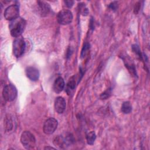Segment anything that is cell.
Returning a JSON list of instances; mask_svg holds the SVG:
<instances>
[{"mask_svg": "<svg viewBox=\"0 0 150 150\" xmlns=\"http://www.w3.org/2000/svg\"><path fill=\"white\" fill-rule=\"evenodd\" d=\"M132 49H133V51L139 57L141 58V52H140V50H139V47L135 45H133L132 46Z\"/></svg>", "mask_w": 150, "mask_h": 150, "instance_id": "obj_16", "label": "cell"}, {"mask_svg": "<svg viewBox=\"0 0 150 150\" xmlns=\"http://www.w3.org/2000/svg\"><path fill=\"white\" fill-rule=\"evenodd\" d=\"M19 8L18 5L13 4L6 8L4 11V17L6 20L12 21L19 17Z\"/></svg>", "mask_w": 150, "mask_h": 150, "instance_id": "obj_6", "label": "cell"}, {"mask_svg": "<svg viewBox=\"0 0 150 150\" xmlns=\"http://www.w3.org/2000/svg\"><path fill=\"white\" fill-rule=\"evenodd\" d=\"M13 127L12 121L10 118H6L5 120V128L7 131H11Z\"/></svg>", "mask_w": 150, "mask_h": 150, "instance_id": "obj_15", "label": "cell"}, {"mask_svg": "<svg viewBox=\"0 0 150 150\" xmlns=\"http://www.w3.org/2000/svg\"><path fill=\"white\" fill-rule=\"evenodd\" d=\"M21 142L23 146L28 149L34 148L36 144V139L34 135L29 131H23L21 136Z\"/></svg>", "mask_w": 150, "mask_h": 150, "instance_id": "obj_2", "label": "cell"}, {"mask_svg": "<svg viewBox=\"0 0 150 150\" xmlns=\"http://www.w3.org/2000/svg\"><path fill=\"white\" fill-rule=\"evenodd\" d=\"M26 48V43L23 38L19 36L16 38L13 42V53L15 57H19L24 53Z\"/></svg>", "mask_w": 150, "mask_h": 150, "instance_id": "obj_3", "label": "cell"}, {"mask_svg": "<svg viewBox=\"0 0 150 150\" xmlns=\"http://www.w3.org/2000/svg\"><path fill=\"white\" fill-rule=\"evenodd\" d=\"M48 148H49V149H54V148H52V147H49V146H46V147L45 148V149H48Z\"/></svg>", "mask_w": 150, "mask_h": 150, "instance_id": "obj_20", "label": "cell"}, {"mask_svg": "<svg viewBox=\"0 0 150 150\" xmlns=\"http://www.w3.org/2000/svg\"><path fill=\"white\" fill-rule=\"evenodd\" d=\"M88 47H89V45L87 44V43H86L83 48V50H82V52H81V56H84L87 51H88Z\"/></svg>", "mask_w": 150, "mask_h": 150, "instance_id": "obj_17", "label": "cell"}, {"mask_svg": "<svg viewBox=\"0 0 150 150\" xmlns=\"http://www.w3.org/2000/svg\"><path fill=\"white\" fill-rule=\"evenodd\" d=\"M64 3L66 4V5L68 7V8H71L74 4V1H65Z\"/></svg>", "mask_w": 150, "mask_h": 150, "instance_id": "obj_18", "label": "cell"}, {"mask_svg": "<svg viewBox=\"0 0 150 150\" xmlns=\"http://www.w3.org/2000/svg\"><path fill=\"white\" fill-rule=\"evenodd\" d=\"M66 106V103L64 98L62 97H57L56 98L54 103V107L55 111L59 113L62 114L64 112Z\"/></svg>", "mask_w": 150, "mask_h": 150, "instance_id": "obj_8", "label": "cell"}, {"mask_svg": "<svg viewBox=\"0 0 150 150\" xmlns=\"http://www.w3.org/2000/svg\"><path fill=\"white\" fill-rule=\"evenodd\" d=\"M132 111V105L129 101H125L121 105V111L124 114H129Z\"/></svg>", "mask_w": 150, "mask_h": 150, "instance_id": "obj_12", "label": "cell"}, {"mask_svg": "<svg viewBox=\"0 0 150 150\" xmlns=\"http://www.w3.org/2000/svg\"><path fill=\"white\" fill-rule=\"evenodd\" d=\"M26 76L32 81H36L39 77V72L37 69L33 67H28L26 69Z\"/></svg>", "mask_w": 150, "mask_h": 150, "instance_id": "obj_9", "label": "cell"}, {"mask_svg": "<svg viewBox=\"0 0 150 150\" xmlns=\"http://www.w3.org/2000/svg\"><path fill=\"white\" fill-rule=\"evenodd\" d=\"M109 7L112 9V10H115L117 9V4H116L115 2H114L112 3H111V4H110Z\"/></svg>", "mask_w": 150, "mask_h": 150, "instance_id": "obj_19", "label": "cell"}, {"mask_svg": "<svg viewBox=\"0 0 150 150\" xmlns=\"http://www.w3.org/2000/svg\"><path fill=\"white\" fill-rule=\"evenodd\" d=\"M75 86H76V82H75V79H74V76L73 77H71L69 82L67 83V91H71V90H73L75 88Z\"/></svg>", "mask_w": 150, "mask_h": 150, "instance_id": "obj_14", "label": "cell"}, {"mask_svg": "<svg viewBox=\"0 0 150 150\" xmlns=\"http://www.w3.org/2000/svg\"><path fill=\"white\" fill-rule=\"evenodd\" d=\"M16 88L12 84L6 85L2 91V97L6 101H13L17 96Z\"/></svg>", "mask_w": 150, "mask_h": 150, "instance_id": "obj_4", "label": "cell"}, {"mask_svg": "<svg viewBox=\"0 0 150 150\" xmlns=\"http://www.w3.org/2000/svg\"><path fill=\"white\" fill-rule=\"evenodd\" d=\"M26 22L24 19L18 17L11 21L9 25V29L11 35L15 38L19 37L25 30Z\"/></svg>", "mask_w": 150, "mask_h": 150, "instance_id": "obj_1", "label": "cell"}, {"mask_svg": "<svg viewBox=\"0 0 150 150\" xmlns=\"http://www.w3.org/2000/svg\"><path fill=\"white\" fill-rule=\"evenodd\" d=\"M96 138V135L94 131H90L86 135L87 142L89 145H93Z\"/></svg>", "mask_w": 150, "mask_h": 150, "instance_id": "obj_13", "label": "cell"}, {"mask_svg": "<svg viewBox=\"0 0 150 150\" xmlns=\"http://www.w3.org/2000/svg\"><path fill=\"white\" fill-rule=\"evenodd\" d=\"M38 5L39 7V13L42 16H44L47 15L50 11V6L48 4L43 1H38Z\"/></svg>", "mask_w": 150, "mask_h": 150, "instance_id": "obj_11", "label": "cell"}, {"mask_svg": "<svg viewBox=\"0 0 150 150\" xmlns=\"http://www.w3.org/2000/svg\"><path fill=\"white\" fill-rule=\"evenodd\" d=\"M64 81L62 77H58L54 81L53 85V90L56 93H60L64 89Z\"/></svg>", "mask_w": 150, "mask_h": 150, "instance_id": "obj_10", "label": "cell"}, {"mask_svg": "<svg viewBox=\"0 0 150 150\" xmlns=\"http://www.w3.org/2000/svg\"><path fill=\"white\" fill-rule=\"evenodd\" d=\"M72 20L73 14L69 9H63L57 14V21L60 25H68L71 22Z\"/></svg>", "mask_w": 150, "mask_h": 150, "instance_id": "obj_5", "label": "cell"}, {"mask_svg": "<svg viewBox=\"0 0 150 150\" xmlns=\"http://www.w3.org/2000/svg\"><path fill=\"white\" fill-rule=\"evenodd\" d=\"M58 125L57 120L54 118H49L45 121L43 127L45 134L47 135L52 134L57 128Z\"/></svg>", "mask_w": 150, "mask_h": 150, "instance_id": "obj_7", "label": "cell"}]
</instances>
